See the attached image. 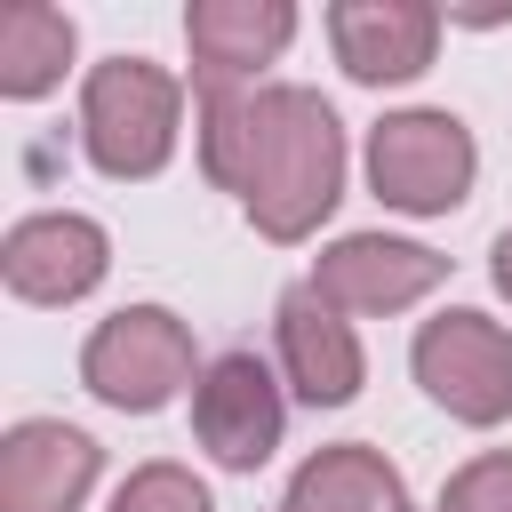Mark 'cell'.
Listing matches in <instances>:
<instances>
[{"instance_id": "52a82bcc", "label": "cell", "mask_w": 512, "mask_h": 512, "mask_svg": "<svg viewBox=\"0 0 512 512\" xmlns=\"http://www.w3.org/2000/svg\"><path fill=\"white\" fill-rule=\"evenodd\" d=\"M104 264H112L104 224L72 216V208H40V216L8 224V240H0V280L24 304H72L104 280Z\"/></svg>"}, {"instance_id": "30bf717a", "label": "cell", "mask_w": 512, "mask_h": 512, "mask_svg": "<svg viewBox=\"0 0 512 512\" xmlns=\"http://www.w3.org/2000/svg\"><path fill=\"white\" fill-rule=\"evenodd\" d=\"M328 40H336V64L360 88H392V80H416L432 64L440 8H424V0H336Z\"/></svg>"}, {"instance_id": "5b68a950", "label": "cell", "mask_w": 512, "mask_h": 512, "mask_svg": "<svg viewBox=\"0 0 512 512\" xmlns=\"http://www.w3.org/2000/svg\"><path fill=\"white\" fill-rule=\"evenodd\" d=\"M416 384L456 424H504L512 416V336L488 312H440L416 328Z\"/></svg>"}, {"instance_id": "6da1fadb", "label": "cell", "mask_w": 512, "mask_h": 512, "mask_svg": "<svg viewBox=\"0 0 512 512\" xmlns=\"http://www.w3.org/2000/svg\"><path fill=\"white\" fill-rule=\"evenodd\" d=\"M200 168L224 192H240L264 240L288 248L320 232V216L344 200V128L312 88L200 80Z\"/></svg>"}, {"instance_id": "9a60e30c", "label": "cell", "mask_w": 512, "mask_h": 512, "mask_svg": "<svg viewBox=\"0 0 512 512\" xmlns=\"http://www.w3.org/2000/svg\"><path fill=\"white\" fill-rule=\"evenodd\" d=\"M112 512H216L208 488L184 472V464H136L112 496Z\"/></svg>"}, {"instance_id": "8992f818", "label": "cell", "mask_w": 512, "mask_h": 512, "mask_svg": "<svg viewBox=\"0 0 512 512\" xmlns=\"http://www.w3.org/2000/svg\"><path fill=\"white\" fill-rule=\"evenodd\" d=\"M280 424H288V400H280V384H272V368L256 352H224V360L200 368V384H192V432H200V448L224 472H256L280 448Z\"/></svg>"}, {"instance_id": "277c9868", "label": "cell", "mask_w": 512, "mask_h": 512, "mask_svg": "<svg viewBox=\"0 0 512 512\" xmlns=\"http://www.w3.org/2000/svg\"><path fill=\"white\" fill-rule=\"evenodd\" d=\"M80 384H88L104 408L152 416V408L176 400V384H200V376H192V328H184L168 304H128V312H112V320L88 336Z\"/></svg>"}, {"instance_id": "5bb4252c", "label": "cell", "mask_w": 512, "mask_h": 512, "mask_svg": "<svg viewBox=\"0 0 512 512\" xmlns=\"http://www.w3.org/2000/svg\"><path fill=\"white\" fill-rule=\"evenodd\" d=\"M72 64V16L48 0L0 8V96H48Z\"/></svg>"}, {"instance_id": "9c48e42d", "label": "cell", "mask_w": 512, "mask_h": 512, "mask_svg": "<svg viewBox=\"0 0 512 512\" xmlns=\"http://www.w3.org/2000/svg\"><path fill=\"white\" fill-rule=\"evenodd\" d=\"M272 320H280V376H288V392H296L304 408H344V400L360 392V376H368L352 320H344L312 280L288 288Z\"/></svg>"}, {"instance_id": "3957f363", "label": "cell", "mask_w": 512, "mask_h": 512, "mask_svg": "<svg viewBox=\"0 0 512 512\" xmlns=\"http://www.w3.org/2000/svg\"><path fill=\"white\" fill-rule=\"evenodd\" d=\"M472 128L456 112H392L368 128V184L400 216H448L472 192Z\"/></svg>"}, {"instance_id": "8fae6325", "label": "cell", "mask_w": 512, "mask_h": 512, "mask_svg": "<svg viewBox=\"0 0 512 512\" xmlns=\"http://www.w3.org/2000/svg\"><path fill=\"white\" fill-rule=\"evenodd\" d=\"M96 488V440L56 416H24L0 440V512H80Z\"/></svg>"}, {"instance_id": "2e32d148", "label": "cell", "mask_w": 512, "mask_h": 512, "mask_svg": "<svg viewBox=\"0 0 512 512\" xmlns=\"http://www.w3.org/2000/svg\"><path fill=\"white\" fill-rule=\"evenodd\" d=\"M440 512H512V448L472 456V464L440 488Z\"/></svg>"}, {"instance_id": "4fadbf2b", "label": "cell", "mask_w": 512, "mask_h": 512, "mask_svg": "<svg viewBox=\"0 0 512 512\" xmlns=\"http://www.w3.org/2000/svg\"><path fill=\"white\" fill-rule=\"evenodd\" d=\"M280 512H408V488L368 440H336V448L296 464Z\"/></svg>"}, {"instance_id": "7c38bea8", "label": "cell", "mask_w": 512, "mask_h": 512, "mask_svg": "<svg viewBox=\"0 0 512 512\" xmlns=\"http://www.w3.org/2000/svg\"><path fill=\"white\" fill-rule=\"evenodd\" d=\"M184 40H192L200 80L248 88L256 64H272V56L296 40V8H288V0H192V8H184Z\"/></svg>"}, {"instance_id": "7a4b0ae2", "label": "cell", "mask_w": 512, "mask_h": 512, "mask_svg": "<svg viewBox=\"0 0 512 512\" xmlns=\"http://www.w3.org/2000/svg\"><path fill=\"white\" fill-rule=\"evenodd\" d=\"M176 112H184V88L144 64V56H104L80 88V144L104 176H160L168 152H176Z\"/></svg>"}, {"instance_id": "ba28073f", "label": "cell", "mask_w": 512, "mask_h": 512, "mask_svg": "<svg viewBox=\"0 0 512 512\" xmlns=\"http://www.w3.org/2000/svg\"><path fill=\"white\" fill-rule=\"evenodd\" d=\"M440 280H448V256H432L424 240H392V232H352L312 264V288L336 312H400L432 296Z\"/></svg>"}, {"instance_id": "e0dca14e", "label": "cell", "mask_w": 512, "mask_h": 512, "mask_svg": "<svg viewBox=\"0 0 512 512\" xmlns=\"http://www.w3.org/2000/svg\"><path fill=\"white\" fill-rule=\"evenodd\" d=\"M496 288H504V296H512V232H504V240H496Z\"/></svg>"}]
</instances>
